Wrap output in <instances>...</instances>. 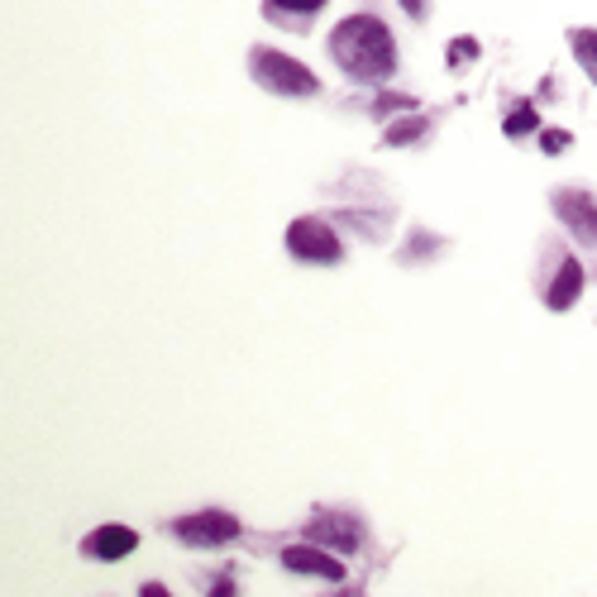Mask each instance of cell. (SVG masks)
Instances as JSON below:
<instances>
[{
  "instance_id": "9c48e42d",
  "label": "cell",
  "mask_w": 597,
  "mask_h": 597,
  "mask_svg": "<svg viewBox=\"0 0 597 597\" xmlns=\"http://www.w3.org/2000/svg\"><path fill=\"white\" fill-rule=\"evenodd\" d=\"M578 292H584V264H578V258H559L555 282L545 287V306L549 311H569V306L578 301Z\"/></svg>"
},
{
  "instance_id": "ac0fdd59",
  "label": "cell",
  "mask_w": 597,
  "mask_h": 597,
  "mask_svg": "<svg viewBox=\"0 0 597 597\" xmlns=\"http://www.w3.org/2000/svg\"><path fill=\"white\" fill-rule=\"evenodd\" d=\"M210 597H235V578L220 574V578H216V588H210Z\"/></svg>"
},
{
  "instance_id": "8992f818",
  "label": "cell",
  "mask_w": 597,
  "mask_h": 597,
  "mask_svg": "<svg viewBox=\"0 0 597 597\" xmlns=\"http://www.w3.org/2000/svg\"><path fill=\"white\" fill-rule=\"evenodd\" d=\"M330 0H264V20L278 29H292V34H306L311 20L326 10Z\"/></svg>"
},
{
  "instance_id": "3957f363",
  "label": "cell",
  "mask_w": 597,
  "mask_h": 597,
  "mask_svg": "<svg viewBox=\"0 0 597 597\" xmlns=\"http://www.w3.org/2000/svg\"><path fill=\"white\" fill-rule=\"evenodd\" d=\"M287 254L301 258V264H340L344 244H340V235H334L326 220L301 216V220L287 225Z\"/></svg>"
},
{
  "instance_id": "5b68a950",
  "label": "cell",
  "mask_w": 597,
  "mask_h": 597,
  "mask_svg": "<svg viewBox=\"0 0 597 597\" xmlns=\"http://www.w3.org/2000/svg\"><path fill=\"white\" fill-rule=\"evenodd\" d=\"M173 535H177L182 545L216 549V545L239 541V522L229 512H196V516H182V522H173Z\"/></svg>"
},
{
  "instance_id": "30bf717a",
  "label": "cell",
  "mask_w": 597,
  "mask_h": 597,
  "mask_svg": "<svg viewBox=\"0 0 597 597\" xmlns=\"http://www.w3.org/2000/svg\"><path fill=\"white\" fill-rule=\"evenodd\" d=\"M134 545H140V535H134L130 526H101V531H91L86 555H96V559H125Z\"/></svg>"
},
{
  "instance_id": "7a4b0ae2",
  "label": "cell",
  "mask_w": 597,
  "mask_h": 597,
  "mask_svg": "<svg viewBox=\"0 0 597 597\" xmlns=\"http://www.w3.org/2000/svg\"><path fill=\"white\" fill-rule=\"evenodd\" d=\"M249 72L272 96H320V76L306 63H297L292 53H278L268 43H254L249 49Z\"/></svg>"
},
{
  "instance_id": "5bb4252c",
  "label": "cell",
  "mask_w": 597,
  "mask_h": 597,
  "mask_svg": "<svg viewBox=\"0 0 597 597\" xmlns=\"http://www.w3.org/2000/svg\"><path fill=\"white\" fill-rule=\"evenodd\" d=\"M397 111H416V101H411V96H378V101H373V115H378V120H388V115H397Z\"/></svg>"
},
{
  "instance_id": "277c9868",
  "label": "cell",
  "mask_w": 597,
  "mask_h": 597,
  "mask_svg": "<svg viewBox=\"0 0 597 597\" xmlns=\"http://www.w3.org/2000/svg\"><path fill=\"white\" fill-rule=\"evenodd\" d=\"M549 206H555L559 225L569 229L584 249H597V192H588V187H559L555 196H549Z\"/></svg>"
},
{
  "instance_id": "d6986e66",
  "label": "cell",
  "mask_w": 597,
  "mask_h": 597,
  "mask_svg": "<svg viewBox=\"0 0 597 597\" xmlns=\"http://www.w3.org/2000/svg\"><path fill=\"white\" fill-rule=\"evenodd\" d=\"M140 597H167V588L163 584H144V593Z\"/></svg>"
},
{
  "instance_id": "52a82bcc",
  "label": "cell",
  "mask_w": 597,
  "mask_h": 597,
  "mask_svg": "<svg viewBox=\"0 0 597 597\" xmlns=\"http://www.w3.org/2000/svg\"><path fill=\"white\" fill-rule=\"evenodd\" d=\"M306 535H311V545H334V549H359V522L354 516H334V512H320L311 526H306Z\"/></svg>"
},
{
  "instance_id": "8fae6325",
  "label": "cell",
  "mask_w": 597,
  "mask_h": 597,
  "mask_svg": "<svg viewBox=\"0 0 597 597\" xmlns=\"http://www.w3.org/2000/svg\"><path fill=\"white\" fill-rule=\"evenodd\" d=\"M569 49H574V58H578V68L588 72V82L597 86V29H569Z\"/></svg>"
},
{
  "instance_id": "e0dca14e",
  "label": "cell",
  "mask_w": 597,
  "mask_h": 597,
  "mask_svg": "<svg viewBox=\"0 0 597 597\" xmlns=\"http://www.w3.org/2000/svg\"><path fill=\"white\" fill-rule=\"evenodd\" d=\"M397 6H402L416 24H425V14H431V0H397Z\"/></svg>"
},
{
  "instance_id": "6da1fadb",
  "label": "cell",
  "mask_w": 597,
  "mask_h": 597,
  "mask_svg": "<svg viewBox=\"0 0 597 597\" xmlns=\"http://www.w3.org/2000/svg\"><path fill=\"white\" fill-rule=\"evenodd\" d=\"M330 58L349 82L382 86V82H392V72H397V39L369 10L344 14V20L330 29Z\"/></svg>"
},
{
  "instance_id": "9a60e30c",
  "label": "cell",
  "mask_w": 597,
  "mask_h": 597,
  "mask_svg": "<svg viewBox=\"0 0 597 597\" xmlns=\"http://www.w3.org/2000/svg\"><path fill=\"white\" fill-rule=\"evenodd\" d=\"M569 144H574V134H569V130H541V148L549 153V158H555V153H564Z\"/></svg>"
},
{
  "instance_id": "ba28073f",
  "label": "cell",
  "mask_w": 597,
  "mask_h": 597,
  "mask_svg": "<svg viewBox=\"0 0 597 597\" xmlns=\"http://www.w3.org/2000/svg\"><path fill=\"white\" fill-rule=\"evenodd\" d=\"M282 564L292 574H306V578H326V584H340L344 569H340V559H330V555H320L316 545H287L282 549Z\"/></svg>"
},
{
  "instance_id": "7c38bea8",
  "label": "cell",
  "mask_w": 597,
  "mask_h": 597,
  "mask_svg": "<svg viewBox=\"0 0 597 597\" xmlns=\"http://www.w3.org/2000/svg\"><path fill=\"white\" fill-rule=\"evenodd\" d=\"M431 134V115H406V120H397V125H388V148H406V144H416Z\"/></svg>"
},
{
  "instance_id": "4fadbf2b",
  "label": "cell",
  "mask_w": 597,
  "mask_h": 597,
  "mask_svg": "<svg viewBox=\"0 0 597 597\" xmlns=\"http://www.w3.org/2000/svg\"><path fill=\"white\" fill-rule=\"evenodd\" d=\"M502 130H507V140H522V134H531V130H541V115L531 111L526 101H516L512 105V115L502 120Z\"/></svg>"
},
{
  "instance_id": "2e32d148",
  "label": "cell",
  "mask_w": 597,
  "mask_h": 597,
  "mask_svg": "<svg viewBox=\"0 0 597 597\" xmlns=\"http://www.w3.org/2000/svg\"><path fill=\"white\" fill-rule=\"evenodd\" d=\"M473 58H478V43H473V39H454V43H450V68L473 63Z\"/></svg>"
}]
</instances>
